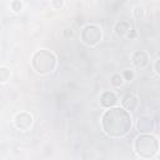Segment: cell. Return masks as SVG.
I'll return each mask as SVG.
<instances>
[{
  "label": "cell",
  "instance_id": "obj_1",
  "mask_svg": "<svg viewBox=\"0 0 160 160\" xmlns=\"http://www.w3.org/2000/svg\"><path fill=\"white\" fill-rule=\"evenodd\" d=\"M101 126L106 135L111 138H120L129 132L131 128V116L125 109L112 106L102 114Z\"/></svg>",
  "mask_w": 160,
  "mask_h": 160
},
{
  "label": "cell",
  "instance_id": "obj_10",
  "mask_svg": "<svg viewBox=\"0 0 160 160\" xmlns=\"http://www.w3.org/2000/svg\"><path fill=\"white\" fill-rule=\"evenodd\" d=\"M10 70L5 66H0V82H6L10 79Z\"/></svg>",
  "mask_w": 160,
  "mask_h": 160
},
{
  "label": "cell",
  "instance_id": "obj_14",
  "mask_svg": "<svg viewBox=\"0 0 160 160\" xmlns=\"http://www.w3.org/2000/svg\"><path fill=\"white\" fill-rule=\"evenodd\" d=\"M158 68H159V60H156V61H155V72H156V74H159Z\"/></svg>",
  "mask_w": 160,
  "mask_h": 160
},
{
  "label": "cell",
  "instance_id": "obj_3",
  "mask_svg": "<svg viewBox=\"0 0 160 160\" xmlns=\"http://www.w3.org/2000/svg\"><path fill=\"white\" fill-rule=\"evenodd\" d=\"M39 59H41V65H39L35 71L39 72V74H46V72H50L52 71L54 66H55V56L52 52H49V51H45V50H41V51H38L35 54Z\"/></svg>",
  "mask_w": 160,
  "mask_h": 160
},
{
  "label": "cell",
  "instance_id": "obj_6",
  "mask_svg": "<svg viewBox=\"0 0 160 160\" xmlns=\"http://www.w3.org/2000/svg\"><path fill=\"white\" fill-rule=\"evenodd\" d=\"M149 62V56L145 51H136L132 55V64L136 69H144Z\"/></svg>",
  "mask_w": 160,
  "mask_h": 160
},
{
  "label": "cell",
  "instance_id": "obj_8",
  "mask_svg": "<svg viewBox=\"0 0 160 160\" xmlns=\"http://www.w3.org/2000/svg\"><path fill=\"white\" fill-rule=\"evenodd\" d=\"M100 102L102 106L106 108H112L116 102H118V96L115 95V92L112 91H105L101 94L100 96Z\"/></svg>",
  "mask_w": 160,
  "mask_h": 160
},
{
  "label": "cell",
  "instance_id": "obj_12",
  "mask_svg": "<svg viewBox=\"0 0 160 160\" xmlns=\"http://www.w3.org/2000/svg\"><path fill=\"white\" fill-rule=\"evenodd\" d=\"M121 76H122L124 81H131L132 78H134V72L131 70H124V72L121 74Z\"/></svg>",
  "mask_w": 160,
  "mask_h": 160
},
{
  "label": "cell",
  "instance_id": "obj_11",
  "mask_svg": "<svg viewBox=\"0 0 160 160\" xmlns=\"http://www.w3.org/2000/svg\"><path fill=\"white\" fill-rule=\"evenodd\" d=\"M111 84H112L114 86H120V85H122V84H124L122 76H121L120 74H114V75L111 76Z\"/></svg>",
  "mask_w": 160,
  "mask_h": 160
},
{
  "label": "cell",
  "instance_id": "obj_2",
  "mask_svg": "<svg viewBox=\"0 0 160 160\" xmlns=\"http://www.w3.org/2000/svg\"><path fill=\"white\" fill-rule=\"evenodd\" d=\"M136 154L141 158H152L159 149L158 139L150 134H140L134 142Z\"/></svg>",
  "mask_w": 160,
  "mask_h": 160
},
{
  "label": "cell",
  "instance_id": "obj_7",
  "mask_svg": "<svg viewBox=\"0 0 160 160\" xmlns=\"http://www.w3.org/2000/svg\"><path fill=\"white\" fill-rule=\"evenodd\" d=\"M138 106H139V100L135 95L128 94L122 99V109H125L126 111H134L138 109Z\"/></svg>",
  "mask_w": 160,
  "mask_h": 160
},
{
  "label": "cell",
  "instance_id": "obj_9",
  "mask_svg": "<svg viewBox=\"0 0 160 160\" xmlns=\"http://www.w3.org/2000/svg\"><path fill=\"white\" fill-rule=\"evenodd\" d=\"M138 129L141 132H146L151 130V119L149 116H141L138 121Z\"/></svg>",
  "mask_w": 160,
  "mask_h": 160
},
{
  "label": "cell",
  "instance_id": "obj_4",
  "mask_svg": "<svg viewBox=\"0 0 160 160\" xmlns=\"http://www.w3.org/2000/svg\"><path fill=\"white\" fill-rule=\"evenodd\" d=\"M101 39V29L96 25H88L84 28L82 31V41L86 45H95L100 41Z\"/></svg>",
  "mask_w": 160,
  "mask_h": 160
},
{
  "label": "cell",
  "instance_id": "obj_13",
  "mask_svg": "<svg viewBox=\"0 0 160 160\" xmlns=\"http://www.w3.org/2000/svg\"><path fill=\"white\" fill-rule=\"evenodd\" d=\"M10 6H11V9L14 10V11H20L21 10V8H22V4L20 2V1H12L11 4H10Z\"/></svg>",
  "mask_w": 160,
  "mask_h": 160
},
{
  "label": "cell",
  "instance_id": "obj_5",
  "mask_svg": "<svg viewBox=\"0 0 160 160\" xmlns=\"http://www.w3.org/2000/svg\"><path fill=\"white\" fill-rule=\"evenodd\" d=\"M32 124V116L28 112H20L15 116V125L20 130H28Z\"/></svg>",
  "mask_w": 160,
  "mask_h": 160
}]
</instances>
